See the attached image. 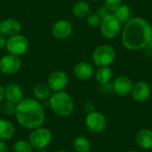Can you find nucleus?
I'll return each instance as SVG.
<instances>
[{
    "label": "nucleus",
    "instance_id": "2",
    "mask_svg": "<svg viewBox=\"0 0 152 152\" xmlns=\"http://www.w3.org/2000/svg\"><path fill=\"white\" fill-rule=\"evenodd\" d=\"M14 116L18 124L28 130L42 126L45 120L44 107L35 98H24L17 103Z\"/></svg>",
    "mask_w": 152,
    "mask_h": 152
},
{
    "label": "nucleus",
    "instance_id": "20",
    "mask_svg": "<svg viewBox=\"0 0 152 152\" xmlns=\"http://www.w3.org/2000/svg\"><path fill=\"white\" fill-rule=\"evenodd\" d=\"M72 12L76 17L86 18L91 13V7L86 1H77L72 6Z\"/></svg>",
    "mask_w": 152,
    "mask_h": 152
},
{
    "label": "nucleus",
    "instance_id": "18",
    "mask_svg": "<svg viewBox=\"0 0 152 152\" xmlns=\"http://www.w3.org/2000/svg\"><path fill=\"white\" fill-rule=\"evenodd\" d=\"M15 134L14 125L8 119L0 118V140H11Z\"/></svg>",
    "mask_w": 152,
    "mask_h": 152
},
{
    "label": "nucleus",
    "instance_id": "32",
    "mask_svg": "<svg viewBox=\"0 0 152 152\" xmlns=\"http://www.w3.org/2000/svg\"><path fill=\"white\" fill-rule=\"evenodd\" d=\"M6 41H7V37H5L4 35L0 34V49L5 48L6 45Z\"/></svg>",
    "mask_w": 152,
    "mask_h": 152
},
{
    "label": "nucleus",
    "instance_id": "22",
    "mask_svg": "<svg viewBox=\"0 0 152 152\" xmlns=\"http://www.w3.org/2000/svg\"><path fill=\"white\" fill-rule=\"evenodd\" d=\"M111 77L112 71L110 67H100L95 72V79L100 85L109 83Z\"/></svg>",
    "mask_w": 152,
    "mask_h": 152
},
{
    "label": "nucleus",
    "instance_id": "5",
    "mask_svg": "<svg viewBox=\"0 0 152 152\" xmlns=\"http://www.w3.org/2000/svg\"><path fill=\"white\" fill-rule=\"evenodd\" d=\"M92 59L99 67H110L116 59V51L110 45H102L94 49Z\"/></svg>",
    "mask_w": 152,
    "mask_h": 152
},
{
    "label": "nucleus",
    "instance_id": "1",
    "mask_svg": "<svg viewBox=\"0 0 152 152\" xmlns=\"http://www.w3.org/2000/svg\"><path fill=\"white\" fill-rule=\"evenodd\" d=\"M152 38L151 25L143 18H131L122 30L123 45L130 51L144 49Z\"/></svg>",
    "mask_w": 152,
    "mask_h": 152
},
{
    "label": "nucleus",
    "instance_id": "30",
    "mask_svg": "<svg viewBox=\"0 0 152 152\" xmlns=\"http://www.w3.org/2000/svg\"><path fill=\"white\" fill-rule=\"evenodd\" d=\"M101 89L103 93H110V91H113V86H112V84L109 82V83L101 85Z\"/></svg>",
    "mask_w": 152,
    "mask_h": 152
},
{
    "label": "nucleus",
    "instance_id": "24",
    "mask_svg": "<svg viewBox=\"0 0 152 152\" xmlns=\"http://www.w3.org/2000/svg\"><path fill=\"white\" fill-rule=\"evenodd\" d=\"M34 151L28 140H18L12 145L13 152H33Z\"/></svg>",
    "mask_w": 152,
    "mask_h": 152
},
{
    "label": "nucleus",
    "instance_id": "17",
    "mask_svg": "<svg viewBox=\"0 0 152 152\" xmlns=\"http://www.w3.org/2000/svg\"><path fill=\"white\" fill-rule=\"evenodd\" d=\"M135 141L137 144L143 150L152 149V130L151 129H141L136 136Z\"/></svg>",
    "mask_w": 152,
    "mask_h": 152
},
{
    "label": "nucleus",
    "instance_id": "29",
    "mask_svg": "<svg viewBox=\"0 0 152 152\" xmlns=\"http://www.w3.org/2000/svg\"><path fill=\"white\" fill-rule=\"evenodd\" d=\"M84 110L88 114L93 111H95V105L92 102H86L84 105Z\"/></svg>",
    "mask_w": 152,
    "mask_h": 152
},
{
    "label": "nucleus",
    "instance_id": "9",
    "mask_svg": "<svg viewBox=\"0 0 152 152\" xmlns=\"http://www.w3.org/2000/svg\"><path fill=\"white\" fill-rule=\"evenodd\" d=\"M21 68V60L19 56L8 53L0 59V71L5 75L17 73Z\"/></svg>",
    "mask_w": 152,
    "mask_h": 152
},
{
    "label": "nucleus",
    "instance_id": "15",
    "mask_svg": "<svg viewBox=\"0 0 152 152\" xmlns=\"http://www.w3.org/2000/svg\"><path fill=\"white\" fill-rule=\"evenodd\" d=\"M73 73L75 77L79 80H89L94 75V67L86 61H80L74 67Z\"/></svg>",
    "mask_w": 152,
    "mask_h": 152
},
{
    "label": "nucleus",
    "instance_id": "12",
    "mask_svg": "<svg viewBox=\"0 0 152 152\" xmlns=\"http://www.w3.org/2000/svg\"><path fill=\"white\" fill-rule=\"evenodd\" d=\"M151 94V86L145 81L137 82L135 85H134L131 92L133 99L137 102H143L147 101L150 98Z\"/></svg>",
    "mask_w": 152,
    "mask_h": 152
},
{
    "label": "nucleus",
    "instance_id": "36",
    "mask_svg": "<svg viewBox=\"0 0 152 152\" xmlns=\"http://www.w3.org/2000/svg\"><path fill=\"white\" fill-rule=\"evenodd\" d=\"M55 152H68V151H62V150H61V151H55Z\"/></svg>",
    "mask_w": 152,
    "mask_h": 152
},
{
    "label": "nucleus",
    "instance_id": "16",
    "mask_svg": "<svg viewBox=\"0 0 152 152\" xmlns=\"http://www.w3.org/2000/svg\"><path fill=\"white\" fill-rule=\"evenodd\" d=\"M4 99L6 101L19 103L24 99V93L22 88L15 83H10L4 87Z\"/></svg>",
    "mask_w": 152,
    "mask_h": 152
},
{
    "label": "nucleus",
    "instance_id": "4",
    "mask_svg": "<svg viewBox=\"0 0 152 152\" xmlns=\"http://www.w3.org/2000/svg\"><path fill=\"white\" fill-rule=\"evenodd\" d=\"M52 139L53 134L51 130L47 127H44L43 126L31 130L28 135V142L36 151L46 149V147L51 143Z\"/></svg>",
    "mask_w": 152,
    "mask_h": 152
},
{
    "label": "nucleus",
    "instance_id": "39",
    "mask_svg": "<svg viewBox=\"0 0 152 152\" xmlns=\"http://www.w3.org/2000/svg\"><path fill=\"white\" fill-rule=\"evenodd\" d=\"M88 152H90V151H88Z\"/></svg>",
    "mask_w": 152,
    "mask_h": 152
},
{
    "label": "nucleus",
    "instance_id": "25",
    "mask_svg": "<svg viewBox=\"0 0 152 152\" xmlns=\"http://www.w3.org/2000/svg\"><path fill=\"white\" fill-rule=\"evenodd\" d=\"M16 107L17 104L9 101H4L1 102L0 110L4 116H13L16 112Z\"/></svg>",
    "mask_w": 152,
    "mask_h": 152
},
{
    "label": "nucleus",
    "instance_id": "8",
    "mask_svg": "<svg viewBox=\"0 0 152 152\" xmlns=\"http://www.w3.org/2000/svg\"><path fill=\"white\" fill-rule=\"evenodd\" d=\"M85 122L87 130L93 134L102 133L107 126V120L105 116L96 110L88 113L86 117Z\"/></svg>",
    "mask_w": 152,
    "mask_h": 152
},
{
    "label": "nucleus",
    "instance_id": "27",
    "mask_svg": "<svg viewBox=\"0 0 152 152\" xmlns=\"http://www.w3.org/2000/svg\"><path fill=\"white\" fill-rule=\"evenodd\" d=\"M122 4V0H105L104 5L109 9L110 12H114Z\"/></svg>",
    "mask_w": 152,
    "mask_h": 152
},
{
    "label": "nucleus",
    "instance_id": "13",
    "mask_svg": "<svg viewBox=\"0 0 152 152\" xmlns=\"http://www.w3.org/2000/svg\"><path fill=\"white\" fill-rule=\"evenodd\" d=\"M20 30L21 24L16 19L8 18L0 21V34L4 35L7 38L20 34Z\"/></svg>",
    "mask_w": 152,
    "mask_h": 152
},
{
    "label": "nucleus",
    "instance_id": "7",
    "mask_svg": "<svg viewBox=\"0 0 152 152\" xmlns=\"http://www.w3.org/2000/svg\"><path fill=\"white\" fill-rule=\"evenodd\" d=\"M5 49L7 50L8 53L20 57L28 51V40L25 36L21 34L14 35L7 38Z\"/></svg>",
    "mask_w": 152,
    "mask_h": 152
},
{
    "label": "nucleus",
    "instance_id": "28",
    "mask_svg": "<svg viewBox=\"0 0 152 152\" xmlns=\"http://www.w3.org/2000/svg\"><path fill=\"white\" fill-rule=\"evenodd\" d=\"M101 19H103L104 17L108 16L109 14H110V12L109 11V9L105 6V5H102L98 8L97 10V12H96Z\"/></svg>",
    "mask_w": 152,
    "mask_h": 152
},
{
    "label": "nucleus",
    "instance_id": "26",
    "mask_svg": "<svg viewBox=\"0 0 152 152\" xmlns=\"http://www.w3.org/2000/svg\"><path fill=\"white\" fill-rule=\"evenodd\" d=\"M101 20L102 19L100 18V16L96 13H90L87 17H86V22L87 24L91 27V28H96L99 27L101 24Z\"/></svg>",
    "mask_w": 152,
    "mask_h": 152
},
{
    "label": "nucleus",
    "instance_id": "10",
    "mask_svg": "<svg viewBox=\"0 0 152 152\" xmlns=\"http://www.w3.org/2000/svg\"><path fill=\"white\" fill-rule=\"evenodd\" d=\"M69 83V77L63 70L53 71L47 78V86L53 92L63 91Z\"/></svg>",
    "mask_w": 152,
    "mask_h": 152
},
{
    "label": "nucleus",
    "instance_id": "34",
    "mask_svg": "<svg viewBox=\"0 0 152 152\" xmlns=\"http://www.w3.org/2000/svg\"><path fill=\"white\" fill-rule=\"evenodd\" d=\"M4 100V87L0 84V103Z\"/></svg>",
    "mask_w": 152,
    "mask_h": 152
},
{
    "label": "nucleus",
    "instance_id": "38",
    "mask_svg": "<svg viewBox=\"0 0 152 152\" xmlns=\"http://www.w3.org/2000/svg\"><path fill=\"white\" fill-rule=\"evenodd\" d=\"M91 1H93V2H97V1H100V0H91Z\"/></svg>",
    "mask_w": 152,
    "mask_h": 152
},
{
    "label": "nucleus",
    "instance_id": "35",
    "mask_svg": "<svg viewBox=\"0 0 152 152\" xmlns=\"http://www.w3.org/2000/svg\"><path fill=\"white\" fill-rule=\"evenodd\" d=\"M37 152H47V151H46V149H42V150L37 151Z\"/></svg>",
    "mask_w": 152,
    "mask_h": 152
},
{
    "label": "nucleus",
    "instance_id": "6",
    "mask_svg": "<svg viewBox=\"0 0 152 152\" xmlns=\"http://www.w3.org/2000/svg\"><path fill=\"white\" fill-rule=\"evenodd\" d=\"M121 23L114 14H109L101 20L100 30L102 35L107 39H113L121 31Z\"/></svg>",
    "mask_w": 152,
    "mask_h": 152
},
{
    "label": "nucleus",
    "instance_id": "37",
    "mask_svg": "<svg viewBox=\"0 0 152 152\" xmlns=\"http://www.w3.org/2000/svg\"><path fill=\"white\" fill-rule=\"evenodd\" d=\"M128 152H138L137 151H134V150H133V151H129Z\"/></svg>",
    "mask_w": 152,
    "mask_h": 152
},
{
    "label": "nucleus",
    "instance_id": "3",
    "mask_svg": "<svg viewBox=\"0 0 152 152\" xmlns=\"http://www.w3.org/2000/svg\"><path fill=\"white\" fill-rule=\"evenodd\" d=\"M48 101L52 111L59 117H69L74 110V101L72 97L64 90L53 92Z\"/></svg>",
    "mask_w": 152,
    "mask_h": 152
},
{
    "label": "nucleus",
    "instance_id": "23",
    "mask_svg": "<svg viewBox=\"0 0 152 152\" xmlns=\"http://www.w3.org/2000/svg\"><path fill=\"white\" fill-rule=\"evenodd\" d=\"M73 148L77 152H88L91 150V142L85 136H77L73 141Z\"/></svg>",
    "mask_w": 152,
    "mask_h": 152
},
{
    "label": "nucleus",
    "instance_id": "21",
    "mask_svg": "<svg viewBox=\"0 0 152 152\" xmlns=\"http://www.w3.org/2000/svg\"><path fill=\"white\" fill-rule=\"evenodd\" d=\"M116 18L120 21L121 24H126L130 19L132 15V10L127 4H122L113 13Z\"/></svg>",
    "mask_w": 152,
    "mask_h": 152
},
{
    "label": "nucleus",
    "instance_id": "31",
    "mask_svg": "<svg viewBox=\"0 0 152 152\" xmlns=\"http://www.w3.org/2000/svg\"><path fill=\"white\" fill-rule=\"evenodd\" d=\"M145 53L148 57L152 58V38L149 42V44L145 46Z\"/></svg>",
    "mask_w": 152,
    "mask_h": 152
},
{
    "label": "nucleus",
    "instance_id": "19",
    "mask_svg": "<svg viewBox=\"0 0 152 152\" xmlns=\"http://www.w3.org/2000/svg\"><path fill=\"white\" fill-rule=\"evenodd\" d=\"M51 89L47 86V84L45 83H38L33 86L32 94L36 100L39 101H45L48 100L51 96Z\"/></svg>",
    "mask_w": 152,
    "mask_h": 152
},
{
    "label": "nucleus",
    "instance_id": "33",
    "mask_svg": "<svg viewBox=\"0 0 152 152\" xmlns=\"http://www.w3.org/2000/svg\"><path fill=\"white\" fill-rule=\"evenodd\" d=\"M0 152H8V146L5 141L0 140Z\"/></svg>",
    "mask_w": 152,
    "mask_h": 152
},
{
    "label": "nucleus",
    "instance_id": "11",
    "mask_svg": "<svg viewBox=\"0 0 152 152\" xmlns=\"http://www.w3.org/2000/svg\"><path fill=\"white\" fill-rule=\"evenodd\" d=\"M73 32V26L68 20H59L55 21L52 27V34L53 37L63 40L69 38Z\"/></svg>",
    "mask_w": 152,
    "mask_h": 152
},
{
    "label": "nucleus",
    "instance_id": "14",
    "mask_svg": "<svg viewBox=\"0 0 152 152\" xmlns=\"http://www.w3.org/2000/svg\"><path fill=\"white\" fill-rule=\"evenodd\" d=\"M113 91L119 96H126L131 94L134 84L133 81L125 76L118 77L112 83Z\"/></svg>",
    "mask_w": 152,
    "mask_h": 152
}]
</instances>
